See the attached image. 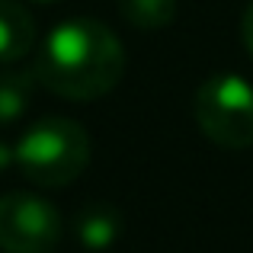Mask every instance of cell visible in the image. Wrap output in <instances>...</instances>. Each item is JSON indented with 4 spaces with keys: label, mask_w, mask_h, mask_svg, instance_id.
Masks as SVG:
<instances>
[{
    "label": "cell",
    "mask_w": 253,
    "mask_h": 253,
    "mask_svg": "<svg viewBox=\"0 0 253 253\" xmlns=\"http://www.w3.org/2000/svg\"><path fill=\"white\" fill-rule=\"evenodd\" d=\"M116 6L135 29H164L176 19L179 0H116Z\"/></svg>",
    "instance_id": "cell-8"
},
{
    "label": "cell",
    "mask_w": 253,
    "mask_h": 253,
    "mask_svg": "<svg viewBox=\"0 0 253 253\" xmlns=\"http://www.w3.org/2000/svg\"><path fill=\"white\" fill-rule=\"evenodd\" d=\"M196 125L215 148H253V84L237 74H211L199 84L192 99Z\"/></svg>",
    "instance_id": "cell-3"
},
{
    "label": "cell",
    "mask_w": 253,
    "mask_h": 253,
    "mask_svg": "<svg viewBox=\"0 0 253 253\" xmlns=\"http://www.w3.org/2000/svg\"><path fill=\"white\" fill-rule=\"evenodd\" d=\"M74 234L86 250L103 253L122 237V211L109 202H90L77 211Z\"/></svg>",
    "instance_id": "cell-5"
},
{
    "label": "cell",
    "mask_w": 253,
    "mask_h": 253,
    "mask_svg": "<svg viewBox=\"0 0 253 253\" xmlns=\"http://www.w3.org/2000/svg\"><path fill=\"white\" fill-rule=\"evenodd\" d=\"M241 39H244V48H247V55L253 58V3L247 6V13H244V23H241Z\"/></svg>",
    "instance_id": "cell-9"
},
{
    "label": "cell",
    "mask_w": 253,
    "mask_h": 253,
    "mask_svg": "<svg viewBox=\"0 0 253 253\" xmlns=\"http://www.w3.org/2000/svg\"><path fill=\"white\" fill-rule=\"evenodd\" d=\"M10 164H16V154H13V148H10V144H3V141H0V173L10 167Z\"/></svg>",
    "instance_id": "cell-10"
},
{
    "label": "cell",
    "mask_w": 253,
    "mask_h": 253,
    "mask_svg": "<svg viewBox=\"0 0 253 253\" xmlns=\"http://www.w3.org/2000/svg\"><path fill=\"white\" fill-rule=\"evenodd\" d=\"M61 215L36 192L0 196V250L3 253H51L61 241Z\"/></svg>",
    "instance_id": "cell-4"
},
{
    "label": "cell",
    "mask_w": 253,
    "mask_h": 253,
    "mask_svg": "<svg viewBox=\"0 0 253 253\" xmlns=\"http://www.w3.org/2000/svg\"><path fill=\"white\" fill-rule=\"evenodd\" d=\"M36 71L26 68H3L0 71V125H13L26 116L36 90Z\"/></svg>",
    "instance_id": "cell-7"
},
{
    "label": "cell",
    "mask_w": 253,
    "mask_h": 253,
    "mask_svg": "<svg viewBox=\"0 0 253 253\" xmlns=\"http://www.w3.org/2000/svg\"><path fill=\"white\" fill-rule=\"evenodd\" d=\"M16 167L29 183L58 189L71 186L90 164V135L81 122L64 116H45L32 122L19 135L16 148Z\"/></svg>",
    "instance_id": "cell-2"
},
{
    "label": "cell",
    "mask_w": 253,
    "mask_h": 253,
    "mask_svg": "<svg viewBox=\"0 0 253 253\" xmlns=\"http://www.w3.org/2000/svg\"><path fill=\"white\" fill-rule=\"evenodd\" d=\"M42 3H51V0H42Z\"/></svg>",
    "instance_id": "cell-11"
},
{
    "label": "cell",
    "mask_w": 253,
    "mask_h": 253,
    "mask_svg": "<svg viewBox=\"0 0 253 253\" xmlns=\"http://www.w3.org/2000/svg\"><path fill=\"white\" fill-rule=\"evenodd\" d=\"M36 81L48 93L90 103L112 93L125 74V48L106 23L74 16L45 36L36 55Z\"/></svg>",
    "instance_id": "cell-1"
},
{
    "label": "cell",
    "mask_w": 253,
    "mask_h": 253,
    "mask_svg": "<svg viewBox=\"0 0 253 253\" xmlns=\"http://www.w3.org/2000/svg\"><path fill=\"white\" fill-rule=\"evenodd\" d=\"M36 45L32 13L19 0H0V64H16Z\"/></svg>",
    "instance_id": "cell-6"
}]
</instances>
